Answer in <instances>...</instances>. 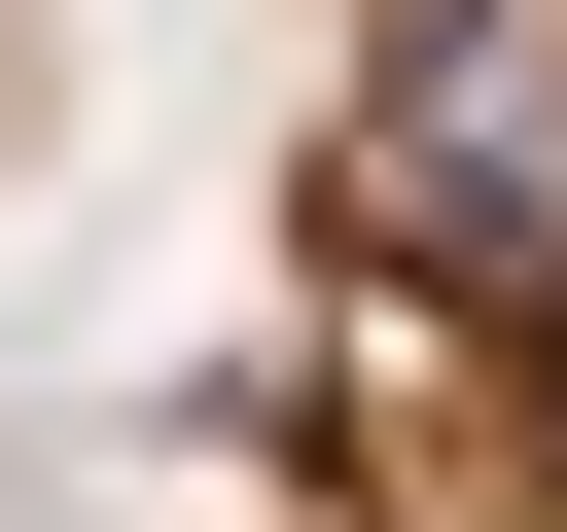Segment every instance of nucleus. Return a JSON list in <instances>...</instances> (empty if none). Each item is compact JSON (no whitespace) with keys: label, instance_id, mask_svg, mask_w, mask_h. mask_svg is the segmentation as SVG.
<instances>
[{"label":"nucleus","instance_id":"obj_1","mask_svg":"<svg viewBox=\"0 0 567 532\" xmlns=\"http://www.w3.org/2000/svg\"><path fill=\"white\" fill-rule=\"evenodd\" d=\"M248 532H567V0H354L284 142Z\"/></svg>","mask_w":567,"mask_h":532},{"label":"nucleus","instance_id":"obj_2","mask_svg":"<svg viewBox=\"0 0 567 532\" xmlns=\"http://www.w3.org/2000/svg\"><path fill=\"white\" fill-rule=\"evenodd\" d=\"M71 71H106V0H0V213L71 177Z\"/></svg>","mask_w":567,"mask_h":532}]
</instances>
